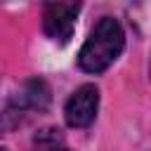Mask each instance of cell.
<instances>
[{"label":"cell","instance_id":"3957f363","mask_svg":"<svg viewBox=\"0 0 151 151\" xmlns=\"http://www.w3.org/2000/svg\"><path fill=\"white\" fill-rule=\"evenodd\" d=\"M99 109V90L94 85H80L64 106V118L71 127H87Z\"/></svg>","mask_w":151,"mask_h":151},{"label":"cell","instance_id":"7a4b0ae2","mask_svg":"<svg viewBox=\"0 0 151 151\" xmlns=\"http://www.w3.org/2000/svg\"><path fill=\"white\" fill-rule=\"evenodd\" d=\"M78 12V2H47L42 9V31L57 42H68L76 28Z\"/></svg>","mask_w":151,"mask_h":151},{"label":"cell","instance_id":"8992f818","mask_svg":"<svg viewBox=\"0 0 151 151\" xmlns=\"http://www.w3.org/2000/svg\"><path fill=\"white\" fill-rule=\"evenodd\" d=\"M2 151H5V149H2Z\"/></svg>","mask_w":151,"mask_h":151},{"label":"cell","instance_id":"277c9868","mask_svg":"<svg viewBox=\"0 0 151 151\" xmlns=\"http://www.w3.org/2000/svg\"><path fill=\"white\" fill-rule=\"evenodd\" d=\"M47 104H50V87L40 78L28 80L24 85V90L19 92V99H17L19 109H31V111H42Z\"/></svg>","mask_w":151,"mask_h":151},{"label":"cell","instance_id":"5b68a950","mask_svg":"<svg viewBox=\"0 0 151 151\" xmlns=\"http://www.w3.org/2000/svg\"><path fill=\"white\" fill-rule=\"evenodd\" d=\"M40 151H68L66 146H57V144H50V146H45V149H40Z\"/></svg>","mask_w":151,"mask_h":151},{"label":"cell","instance_id":"6da1fadb","mask_svg":"<svg viewBox=\"0 0 151 151\" xmlns=\"http://www.w3.org/2000/svg\"><path fill=\"white\" fill-rule=\"evenodd\" d=\"M123 47H125V33L118 19L101 17L78 52V66L87 73H101L120 57Z\"/></svg>","mask_w":151,"mask_h":151}]
</instances>
